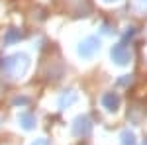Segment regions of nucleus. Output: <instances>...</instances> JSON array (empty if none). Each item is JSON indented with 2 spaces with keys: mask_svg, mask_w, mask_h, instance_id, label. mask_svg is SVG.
Here are the masks:
<instances>
[]
</instances>
